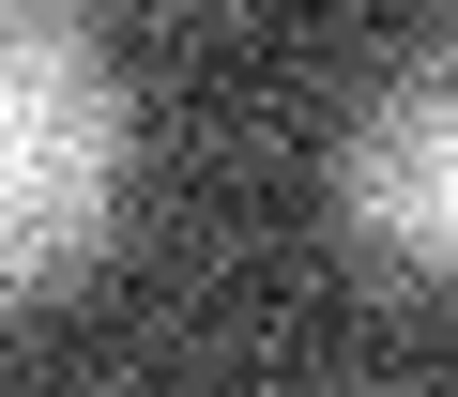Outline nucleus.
I'll use <instances>...</instances> for the list:
<instances>
[{
  "label": "nucleus",
  "instance_id": "nucleus-1",
  "mask_svg": "<svg viewBox=\"0 0 458 397\" xmlns=\"http://www.w3.org/2000/svg\"><path fill=\"white\" fill-rule=\"evenodd\" d=\"M123 168H138V122H123L92 16L77 0H0V321L107 260Z\"/></svg>",
  "mask_w": 458,
  "mask_h": 397
},
{
  "label": "nucleus",
  "instance_id": "nucleus-2",
  "mask_svg": "<svg viewBox=\"0 0 458 397\" xmlns=\"http://www.w3.org/2000/svg\"><path fill=\"white\" fill-rule=\"evenodd\" d=\"M336 215H352L367 260L458 291V46L397 62V77L352 107V138H336Z\"/></svg>",
  "mask_w": 458,
  "mask_h": 397
}]
</instances>
